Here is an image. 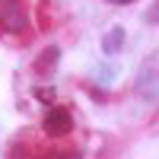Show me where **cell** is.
Returning a JSON list of instances; mask_svg holds the SVG:
<instances>
[{"instance_id": "cell-1", "label": "cell", "mask_w": 159, "mask_h": 159, "mask_svg": "<svg viewBox=\"0 0 159 159\" xmlns=\"http://www.w3.org/2000/svg\"><path fill=\"white\" fill-rule=\"evenodd\" d=\"M0 25L7 32H22L29 25V13H25L22 0H0Z\"/></svg>"}, {"instance_id": "cell-2", "label": "cell", "mask_w": 159, "mask_h": 159, "mask_svg": "<svg viewBox=\"0 0 159 159\" xmlns=\"http://www.w3.org/2000/svg\"><path fill=\"white\" fill-rule=\"evenodd\" d=\"M70 127H73L70 111L51 108V111L45 115V134H48V137H64V134H70Z\"/></svg>"}, {"instance_id": "cell-3", "label": "cell", "mask_w": 159, "mask_h": 159, "mask_svg": "<svg viewBox=\"0 0 159 159\" xmlns=\"http://www.w3.org/2000/svg\"><path fill=\"white\" fill-rule=\"evenodd\" d=\"M121 45H124V29H111L108 35H105V42H102V48L108 51V54H115Z\"/></svg>"}, {"instance_id": "cell-4", "label": "cell", "mask_w": 159, "mask_h": 159, "mask_svg": "<svg viewBox=\"0 0 159 159\" xmlns=\"http://www.w3.org/2000/svg\"><path fill=\"white\" fill-rule=\"evenodd\" d=\"M54 57H57V48H48L45 54L38 57V67H35V70H38V73H48V70H51V61H54Z\"/></svg>"}, {"instance_id": "cell-5", "label": "cell", "mask_w": 159, "mask_h": 159, "mask_svg": "<svg viewBox=\"0 0 159 159\" xmlns=\"http://www.w3.org/2000/svg\"><path fill=\"white\" fill-rule=\"evenodd\" d=\"M108 3H118V7H124V3H134V0H108Z\"/></svg>"}]
</instances>
